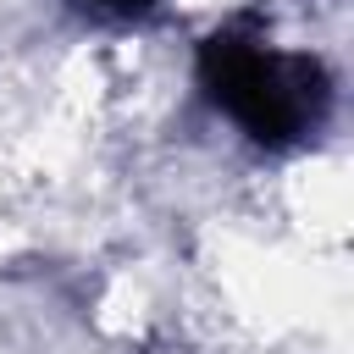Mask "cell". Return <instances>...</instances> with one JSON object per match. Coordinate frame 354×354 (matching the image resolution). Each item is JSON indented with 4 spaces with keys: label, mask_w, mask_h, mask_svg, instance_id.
Masks as SVG:
<instances>
[{
    "label": "cell",
    "mask_w": 354,
    "mask_h": 354,
    "mask_svg": "<svg viewBox=\"0 0 354 354\" xmlns=\"http://www.w3.org/2000/svg\"><path fill=\"white\" fill-rule=\"evenodd\" d=\"M199 88L266 149H293L315 138L332 111V72L315 55L282 50L243 22L216 28L199 44Z\"/></svg>",
    "instance_id": "6da1fadb"
},
{
    "label": "cell",
    "mask_w": 354,
    "mask_h": 354,
    "mask_svg": "<svg viewBox=\"0 0 354 354\" xmlns=\"http://www.w3.org/2000/svg\"><path fill=\"white\" fill-rule=\"evenodd\" d=\"M166 0H66V11H77L83 22H100V28H138L149 17H160Z\"/></svg>",
    "instance_id": "7a4b0ae2"
}]
</instances>
